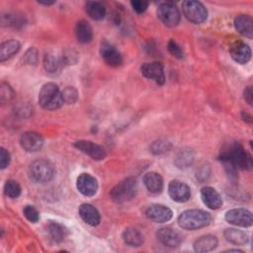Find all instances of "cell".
Returning a JSON list of instances; mask_svg holds the SVG:
<instances>
[{"mask_svg": "<svg viewBox=\"0 0 253 253\" xmlns=\"http://www.w3.org/2000/svg\"><path fill=\"white\" fill-rule=\"evenodd\" d=\"M219 159L221 162H228L236 169H251L252 159L251 156L244 150L239 142H231L226 145L220 152Z\"/></svg>", "mask_w": 253, "mask_h": 253, "instance_id": "6da1fadb", "label": "cell"}, {"mask_svg": "<svg viewBox=\"0 0 253 253\" xmlns=\"http://www.w3.org/2000/svg\"><path fill=\"white\" fill-rule=\"evenodd\" d=\"M211 216L202 210H187L178 217V224L186 230H196L210 224Z\"/></svg>", "mask_w": 253, "mask_h": 253, "instance_id": "7a4b0ae2", "label": "cell"}, {"mask_svg": "<svg viewBox=\"0 0 253 253\" xmlns=\"http://www.w3.org/2000/svg\"><path fill=\"white\" fill-rule=\"evenodd\" d=\"M39 103L42 108L47 111H53L60 108L64 101L58 86L53 82H48L42 85L39 93Z\"/></svg>", "mask_w": 253, "mask_h": 253, "instance_id": "3957f363", "label": "cell"}, {"mask_svg": "<svg viewBox=\"0 0 253 253\" xmlns=\"http://www.w3.org/2000/svg\"><path fill=\"white\" fill-rule=\"evenodd\" d=\"M137 191L136 181L132 177H127L119 182L110 192L111 199L118 204H123L134 198Z\"/></svg>", "mask_w": 253, "mask_h": 253, "instance_id": "277c9868", "label": "cell"}, {"mask_svg": "<svg viewBox=\"0 0 253 253\" xmlns=\"http://www.w3.org/2000/svg\"><path fill=\"white\" fill-rule=\"evenodd\" d=\"M29 173L31 178L38 183L49 182L54 174L55 169L53 164L45 159H40L34 161L29 168Z\"/></svg>", "mask_w": 253, "mask_h": 253, "instance_id": "5b68a950", "label": "cell"}, {"mask_svg": "<svg viewBox=\"0 0 253 253\" xmlns=\"http://www.w3.org/2000/svg\"><path fill=\"white\" fill-rule=\"evenodd\" d=\"M183 14L188 21L194 24H202L207 20L208 11L199 1L187 0L182 4Z\"/></svg>", "mask_w": 253, "mask_h": 253, "instance_id": "8992f818", "label": "cell"}, {"mask_svg": "<svg viewBox=\"0 0 253 253\" xmlns=\"http://www.w3.org/2000/svg\"><path fill=\"white\" fill-rule=\"evenodd\" d=\"M157 16L166 27H176L181 19L179 9L170 2L162 3L157 8Z\"/></svg>", "mask_w": 253, "mask_h": 253, "instance_id": "52a82bcc", "label": "cell"}, {"mask_svg": "<svg viewBox=\"0 0 253 253\" xmlns=\"http://www.w3.org/2000/svg\"><path fill=\"white\" fill-rule=\"evenodd\" d=\"M225 220L233 225L249 227L253 223V216L250 211L246 209H232L226 211Z\"/></svg>", "mask_w": 253, "mask_h": 253, "instance_id": "ba28073f", "label": "cell"}, {"mask_svg": "<svg viewBox=\"0 0 253 253\" xmlns=\"http://www.w3.org/2000/svg\"><path fill=\"white\" fill-rule=\"evenodd\" d=\"M74 146L94 160H103L107 155L105 149L101 145L90 140H77L74 142Z\"/></svg>", "mask_w": 253, "mask_h": 253, "instance_id": "9c48e42d", "label": "cell"}, {"mask_svg": "<svg viewBox=\"0 0 253 253\" xmlns=\"http://www.w3.org/2000/svg\"><path fill=\"white\" fill-rule=\"evenodd\" d=\"M168 194L173 201L178 203H185L191 198L190 187L177 180H173L169 183Z\"/></svg>", "mask_w": 253, "mask_h": 253, "instance_id": "30bf717a", "label": "cell"}, {"mask_svg": "<svg viewBox=\"0 0 253 253\" xmlns=\"http://www.w3.org/2000/svg\"><path fill=\"white\" fill-rule=\"evenodd\" d=\"M100 53L104 61L112 67H118L123 62V57L120 51L107 41L102 42L100 47Z\"/></svg>", "mask_w": 253, "mask_h": 253, "instance_id": "8fae6325", "label": "cell"}, {"mask_svg": "<svg viewBox=\"0 0 253 253\" xmlns=\"http://www.w3.org/2000/svg\"><path fill=\"white\" fill-rule=\"evenodd\" d=\"M140 71L144 77L155 81L158 85H163L165 82L164 69L160 62L143 63L140 67Z\"/></svg>", "mask_w": 253, "mask_h": 253, "instance_id": "7c38bea8", "label": "cell"}, {"mask_svg": "<svg viewBox=\"0 0 253 253\" xmlns=\"http://www.w3.org/2000/svg\"><path fill=\"white\" fill-rule=\"evenodd\" d=\"M76 187L83 196L92 197L97 193L98 182L92 175L88 173H82L77 178Z\"/></svg>", "mask_w": 253, "mask_h": 253, "instance_id": "4fadbf2b", "label": "cell"}, {"mask_svg": "<svg viewBox=\"0 0 253 253\" xmlns=\"http://www.w3.org/2000/svg\"><path fill=\"white\" fill-rule=\"evenodd\" d=\"M145 214H146L147 218L150 219L151 221L162 223V222H166V221L170 220L172 218L173 212L168 207L155 204V205L149 206L146 209Z\"/></svg>", "mask_w": 253, "mask_h": 253, "instance_id": "5bb4252c", "label": "cell"}, {"mask_svg": "<svg viewBox=\"0 0 253 253\" xmlns=\"http://www.w3.org/2000/svg\"><path fill=\"white\" fill-rule=\"evenodd\" d=\"M20 144L24 150L35 152L42 147L43 138L36 131H26L20 137Z\"/></svg>", "mask_w": 253, "mask_h": 253, "instance_id": "9a60e30c", "label": "cell"}, {"mask_svg": "<svg viewBox=\"0 0 253 253\" xmlns=\"http://www.w3.org/2000/svg\"><path fill=\"white\" fill-rule=\"evenodd\" d=\"M229 53L232 59L240 64L247 63L251 58V49L249 45L241 41L234 42L230 44Z\"/></svg>", "mask_w": 253, "mask_h": 253, "instance_id": "2e32d148", "label": "cell"}, {"mask_svg": "<svg viewBox=\"0 0 253 253\" xmlns=\"http://www.w3.org/2000/svg\"><path fill=\"white\" fill-rule=\"evenodd\" d=\"M158 240L168 247H178L182 242V236L178 231L171 227H162L159 228L156 232Z\"/></svg>", "mask_w": 253, "mask_h": 253, "instance_id": "e0dca14e", "label": "cell"}, {"mask_svg": "<svg viewBox=\"0 0 253 253\" xmlns=\"http://www.w3.org/2000/svg\"><path fill=\"white\" fill-rule=\"evenodd\" d=\"M203 203L211 210H217L222 205V200L218 192L212 187H204L201 190Z\"/></svg>", "mask_w": 253, "mask_h": 253, "instance_id": "ac0fdd59", "label": "cell"}, {"mask_svg": "<svg viewBox=\"0 0 253 253\" xmlns=\"http://www.w3.org/2000/svg\"><path fill=\"white\" fill-rule=\"evenodd\" d=\"M81 218L91 226H96L100 223V213L98 210L90 204H82L78 210Z\"/></svg>", "mask_w": 253, "mask_h": 253, "instance_id": "d6986e66", "label": "cell"}, {"mask_svg": "<svg viewBox=\"0 0 253 253\" xmlns=\"http://www.w3.org/2000/svg\"><path fill=\"white\" fill-rule=\"evenodd\" d=\"M234 27L240 35L249 39L253 37V21L251 16L246 14L238 15L234 20Z\"/></svg>", "mask_w": 253, "mask_h": 253, "instance_id": "ffe728a7", "label": "cell"}, {"mask_svg": "<svg viewBox=\"0 0 253 253\" xmlns=\"http://www.w3.org/2000/svg\"><path fill=\"white\" fill-rule=\"evenodd\" d=\"M217 238L212 234L203 235L194 242V250L199 253L209 252L217 246Z\"/></svg>", "mask_w": 253, "mask_h": 253, "instance_id": "44dd1931", "label": "cell"}, {"mask_svg": "<svg viewBox=\"0 0 253 253\" xmlns=\"http://www.w3.org/2000/svg\"><path fill=\"white\" fill-rule=\"evenodd\" d=\"M195 160V153L191 148H182L178 150L174 157V164L180 169L189 168Z\"/></svg>", "mask_w": 253, "mask_h": 253, "instance_id": "7402d4cb", "label": "cell"}, {"mask_svg": "<svg viewBox=\"0 0 253 253\" xmlns=\"http://www.w3.org/2000/svg\"><path fill=\"white\" fill-rule=\"evenodd\" d=\"M143 184L146 189L153 194H158L163 189V179L156 172H148L143 176Z\"/></svg>", "mask_w": 253, "mask_h": 253, "instance_id": "603a6c76", "label": "cell"}, {"mask_svg": "<svg viewBox=\"0 0 253 253\" xmlns=\"http://www.w3.org/2000/svg\"><path fill=\"white\" fill-rule=\"evenodd\" d=\"M75 36L79 42L88 43L93 39V31L87 21L81 20L75 26Z\"/></svg>", "mask_w": 253, "mask_h": 253, "instance_id": "cb8c5ba5", "label": "cell"}, {"mask_svg": "<svg viewBox=\"0 0 253 253\" xmlns=\"http://www.w3.org/2000/svg\"><path fill=\"white\" fill-rule=\"evenodd\" d=\"M123 239L126 245L131 247H139L143 243L142 233L134 227L126 228L123 232Z\"/></svg>", "mask_w": 253, "mask_h": 253, "instance_id": "d4e9b609", "label": "cell"}, {"mask_svg": "<svg viewBox=\"0 0 253 253\" xmlns=\"http://www.w3.org/2000/svg\"><path fill=\"white\" fill-rule=\"evenodd\" d=\"M21 48V43L16 40L3 42L0 45V61H5L15 55Z\"/></svg>", "mask_w": 253, "mask_h": 253, "instance_id": "484cf974", "label": "cell"}, {"mask_svg": "<svg viewBox=\"0 0 253 253\" xmlns=\"http://www.w3.org/2000/svg\"><path fill=\"white\" fill-rule=\"evenodd\" d=\"M224 238L234 245H245L248 242V235L236 228H226L223 232Z\"/></svg>", "mask_w": 253, "mask_h": 253, "instance_id": "4316f807", "label": "cell"}, {"mask_svg": "<svg viewBox=\"0 0 253 253\" xmlns=\"http://www.w3.org/2000/svg\"><path fill=\"white\" fill-rule=\"evenodd\" d=\"M85 10L88 16L96 21L103 20L106 16V8L101 2L88 1L85 4Z\"/></svg>", "mask_w": 253, "mask_h": 253, "instance_id": "83f0119b", "label": "cell"}, {"mask_svg": "<svg viewBox=\"0 0 253 253\" xmlns=\"http://www.w3.org/2000/svg\"><path fill=\"white\" fill-rule=\"evenodd\" d=\"M63 65V59L52 54L46 53L43 57V67L49 74H56L60 71Z\"/></svg>", "mask_w": 253, "mask_h": 253, "instance_id": "f1b7e54d", "label": "cell"}, {"mask_svg": "<svg viewBox=\"0 0 253 253\" xmlns=\"http://www.w3.org/2000/svg\"><path fill=\"white\" fill-rule=\"evenodd\" d=\"M1 23L3 26H10L15 28L23 27L26 24V17L21 13H7L6 15H2Z\"/></svg>", "mask_w": 253, "mask_h": 253, "instance_id": "f546056e", "label": "cell"}, {"mask_svg": "<svg viewBox=\"0 0 253 253\" xmlns=\"http://www.w3.org/2000/svg\"><path fill=\"white\" fill-rule=\"evenodd\" d=\"M47 231L51 239L57 243L62 242L67 235V229L62 224L55 221H51L48 223Z\"/></svg>", "mask_w": 253, "mask_h": 253, "instance_id": "4dcf8cb0", "label": "cell"}, {"mask_svg": "<svg viewBox=\"0 0 253 253\" xmlns=\"http://www.w3.org/2000/svg\"><path fill=\"white\" fill-rule=\"evenodd\" d=\"M171 142L165 138H159L154 140L150 146V152L153 153L154 155H160L168 152L171 149Z\"/></svg>", "mask_w": 253, "mask_h": 253, "instance_id": "1f68e13d", "label": "cell"}, {"mask_svg": "<svg viewBox=\"0 0 253 253\" xmlns=\"http://www.w3.org/2000/svg\"><path fill=\"white\" fill-rule=\"evenodd\" d=\"M21 186L15 180H8L4 185L5 195L11 199H17L21 195Z\"/></svg>", "mask_w": 253, "mask_h": 253, "instance_id": "d6a6232c", "label": "cell"}, {"mask_svg": "<svg viewBox=\"0 0 253 253\" xmlns=\"http://www.w3.org/2000/svg\"><path fill=\"white\" fill-rule=\"evenodd\" d=\"M61 93L63 101L66 104H74L78 99V93L74 87L67 86L61 91Z\"/></svg>", "mask_w": 253, "mask_h": 253, "instance_id": "836d02e7", "label": "cell"}, {"mask_svg": "<svg viewBox=\"0 0 253 253\" xmlns=\"http://www.w3.org/2000/svg\"><path fill=\"white\" fill-rule=\"evenodd\" d=\"M14 97V91L13 89L10 87L9 84L2 82L1 83V87H0V98H1V102L4 104L6 102H9L12 98Z\"/></svg>", "mask_w": 253, "mask_h": 253, "instance_id": "e575fe53", "label": "cell"}, {"mask_svg": "<svg viewBox=\"0 0 253 253\" xmlns=\"http://www.w3.org/2000/svg\"><path fill=\"white\" fill-rule=\"evenodd\" d=\"M23 212H24V215L26 216V218L33 222V223H36L39 221L40 219V214H39V211L36 210V208H34L33 206H26L23 210Z\"/></svg>", "mask_w": 253, "mask_h": 253, "instance_id": "d590c367", "label": "cell"}, {"mask_svg": "<svg viewBox=\"0 0 253 253\" xmlns=\"http://www.w3.org/2000/svg\"><path fill=\"white\" fill-rule=\"evenodd\" d=\"M167 47H168V51L175 57L177 58H183L185 56V53H184V50L183 48L176 42H174L173 40L169 41L168 42V44H167Z\"/></svg>", "mask_w": 253, "mask_h": 253, "instance_id": "8d00e7d4", "label": "cell"}, {"mask_svg": "<svg viewBox=\"0 0 253 253\" xmlns=\"http://www.w3.org/2000/svg\"><path fill=\"white\" fill-rule=\"evenodd\" d=\"M24 60L28 64H36L38 61V51L35 47H30L25 55H24Z\"/></svg>", "mask_w": 253, "mask_h": 253, "instance_id": "74e56055", "label": "cell"}, {"mask_svg": "<svg viewBox=\"0 0 253 253\" xmlns=\"http://www.w3.org/2000/svg\"><path fill=\"white\" fill-rule=\"evenodd\" d=\"M11 160V155L7 149L4 147H1L0 149V167L1 169H5Z\"/></svg>", "mask_w": 253, "mask_h": 253, "instance_id": "f35d334b", "label": "cell"}, {"mask_svg": "<svg viewBox=\"0 0 253 253\" xmlns=\"http://www.w3.org/2000/svg\"><path fill=\"white\" fill-rule=\"evenodd\" d=\"M130 5L132 7V9L137 13V14H141L143 13L147 7H148V3L145 1H139V0H133L130 2Z\"/></svg>", "mask_w": 253, "mask_h": 253, "instance_id": "ab89813d", "label": "cell"}, {"mask_svg": "<svg viewBox=\"0 0 253 253\" xmlns=\"http://www.w3.org/2000/svg\"><path fill=\"white\" fill-rule=\"evenodd\" d=\"M253 92H252V87L248 86L245 90H244V99L247 101V103L251 106L252 102H253Z\"/></svg>", "mask_w": 253, "mask_h": 253, "instance_id": "60d3db41", "label": "cell"}, {"mask_svg": "<svg viewBox=\"0 0 253 253\" xmlns=\"http://www.w3.org/2000/svg\"><path fill=\"white\" fill-rule=\"evenodd\" d=\"M242 119L244 121H246L247 123L251 124L252 123V117L248 114V113H245V112H242Z\"/></svg>", "mask_w": 253, "mask_h": 253, "instance_id": "b9f144b4", "label": "cell"}, {"mask_svg": "<svg viewBox=\"0 0 253 253\" xmlns=\"http://www.w3.org/2000/svg\"><path fill=\"white\" fill-rule=\"evenodd\" d=\"M39 3H40V4H42V5H47V6H48V5L54 4L55 2H54V1H52V2H42V1H39Z\"/></svg>", "mask_w": 253, "mask_h": 253, "instance_id": "7bdbcfd3", "label": "cell"}]
</instances>
